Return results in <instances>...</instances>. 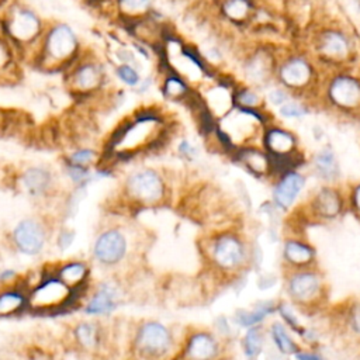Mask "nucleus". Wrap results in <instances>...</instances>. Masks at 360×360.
I'll return each instance as SVG.
<instances>
[{"label": "nucleus", "mask_w": 360, "mask_h": 360, "mask_svg": "<svg viewBox=\"0 0 360 360\" xmlns=\"http://www.w3.org/2000/svg\"><path fill=\"white\" fill-rule=\"evenodd\" d=\"M132 235L127 226L108 225L97 232L91 243L94 263L105 270H117L124 266L132 253Z\"/></svg>", "instance_id": "nucleus-9"}, {"label": "nucleus", "mask_w": 360, "mask_h": 360, "mask_svg": "<svg viewBox=\"0 0 360 360\" xmlns=\"http://www.w3.org/2000/svg\"><path fill=\"white\" fill-rule=\"evenodd\" d=\"M233 159L242 165L252 176L256 177H271L270 158L269 153L253 143L239 146L232 153Z\"/></svg>", "instance_id": "nucleus-25"}, {"label": "nucleus", "mask_w": 360, "mask_h": 360, "mask_svg": "<svg viewBox=\"0 0 360 360\" xmlns=\"http://www.w3.org/2000/svg\"><path fill=\"white\" fill-rule=\"evenodd\" d=\"M101 153L90 146H80L69 152L65 159L63 165L70 166H79V167H94L97 163H100Z\"/></svg>", "instance_id": "nucleus-36"}, {"label": "nucleus", "mask_w": 360, "mask_h": 360, "mask_svg": "<svg viewBox=\"0 0 360 360\" xmlns=\"http://www.w3.org/2000/svg\"><path fill=\"white\" fill-rule=\"evenodd\" d=\"M52 271L77 294L82 291L86 292V287L89 285L91 274L90 264L87 262L77 259L65 260L60 262Z\"/></svg>", "instance_id": "nucleus-26"}, {"label": "nucleus", "mask_w": 360, "mask_h": 360, "mask_svg": "<svg viewBox=\"0 0 360 360\" xmlns=\"http://www.w3.org/2000/svg\"><path fill=\"white\" fill-rule=\"evenodd\" d=\"M347 207L360 219V181H357L347 191Z\"/></svg>", "instance_id": "nucleus-42"}, {"label": "nucleus", "mask_w": 360, "mask_h": 360, "mask_svg": "<svg viewBox=\"0 0 360 360\" xmlns=\"http://www.w3.org/2000/svg\"><path fill=\"white\" fill-rule=\"evenodd\" d=\"M44 17L24 0H6L0 6V34L15 48L20 58L31 60L46 28Z\"/></svg>", "instance_id": "nucleus-3"}, {"label": "nucleus", "mask_w": 360, "mask_h": 360, "mask_svg": "<svg viewBox=\"0 0 360 360\" xmlns=\"http://www.w3.org/2000/svg\"><path fill=\"white\" fill-rule=\"evenodd\" d=\"M73 236H75V235H73L69 229L62 231V232H60V238H59V245H60V248H62V249L68 248V246L72 243Z\"/></svg>", "instance_id": "nucleus-45"}, {"label": "nucleus", "mask_w": 360, "mask_h": 360, "mask_svg": "<svg viewBox=\"0 0 360 360\" xmlns=\"http://www.w3.org/2000/svg\"><path fill=\"white\" fill-rule=\"evenodd\" d=\"M201 255L208 270L226 280L242 276L252 263L250 243L236 228L211 231L201 243Z\"/></svg>", "instance_id": "nucleus-2"}, {"label": "nucleus", "mask_w": 360, "mask_h": 360, "mask_svg": "<svg viewBox=\"0 0 360 360\" xmlns=\"http://www.w3.org/2000/svg\"><path fill=\"white\" fill-rule=\"evenodd\" d=\"M278 114L287 120H298L308 114V107L304 104V101L292 100L291 97L278 107Z\"/></svg>", "instance_id": "nucleus-40"}, {"label": "nucleus", "mask_w": 360, "mask_h": 360, "mask_svg": "<svg viewBox=\"0 0 360 360\" xmlns=\"http://www.w3.org/2000/svg\"><path fill=\"white\" fill-rule=\"evenodd\" d=\"M277 62L278 59L269 48L259 46L249 52L242 62V75L245 83L257 89L266 86L276 75Z\"/></svg>", "instance_id": "nucleus-18"}, {"label": "nucleus", "mask_w": 360, "mask_h": 360, "mask_svg": "<svg viewBox=\"0 0 360 360\" xmlns=\"http://www.w3.org/2000/svg\"><path fill=\"white\" fill-rule=\"evenodd\" d=\"M28 311V288L21 283L0 287V319Z\"/></svg>", "instance_id": "nucleus-27"}, {"label": "nucleus", "mask_w": 360, "mask_h": 360, "mask_svg": "<svg viewBox=\"0 0 360 360\" xmlns=\"http://www.w3.org/2000/svg\"><path fill=\"white\" fill-rule=\"evenodd\" d=\"M49 239L45 222L37 217L20 219L11 231V243L15 250L25 256H37L44 252Z\"/></svg>", "instance_id": "nucleus-17"}, {"label": "nucleus", "mask_w": 360, "mask_h": 360, "mask_svg": "<svg viewBox=\"0 0 360 360\" xmlns=\"http://www.w3.org/2000/svg\"><path fill=\"white\" fill-rule=\"evenodd\" d=\"M18 273L13 269H6L3 271H0V287H7V285H13L20 283L18 281Z\"/></svg>", "instance_id": "nucleus-43"}, {"label": "nucleus", "mask_w": 360, "mask_h": 360, "mask_svg": "<svg viewBox=\"0 0 360 360\" xmlns=\"http://www.w3.org/2000/svg\"><path fill=\"white\" fill-rule=\"evenodd\" d=\"M219 15L232 25H246L253 21L257 11L255 0H219Z\"/></svg>", "instance_id": "nucleus-28"}, {"label": "nucleus", "mask_w": 360, "mask_h": 360, "mask_svg": "<svg viewBox=\"0 0 360 360\" xmlns=\"http://www.w3.org/2000/svg\"><path fill=\"white\" fill-rule=\"evenodd\" d=\"M307 214L315 221H335L349 208L347 193L336 184H322L308 198Z\"/></svg>", "instance_id": "nucleus-15"}, {"label": "nucleus", "mask_w": 360, "mask_h": 360, "mask_svg": "<svg viewBox=\"0 0 360 360\" xmlns=\"http://www.w3.org/2000/svg\"><path fill=\"white\" fill-rule=\"evenodd\" d=\"M226 347V340L217 330L193 328L183 333L172 360H219L228 356Z\"/></svg>", "instance_id": "nucleus-11"}, {"label": "nucleus", "mask_w": 360, "mask_h": 360, "mask_svg": "<svg viewBox=\"0 0 360 360\" xmlns=\"http://www.w3.org/2000/svg\"><path fill=\"white\" fill-rule=\"evenodd\" d=\"M342 326L350 339L360 342V301H354L346 308L342 318Z\"/></svg>", "instance_id": "nucleus-38"}, {"label": "nucleus", "mask_w": 360, "mask_h": 360, "mask_svg": "<svg viewBox=\"0 0 360 360\" xmlns=\"http://www.w3.org/2000/svg\"><path fill=\"white\" fill-rule=\"evenodd\" d=\"M281 260L284 270L304 269L315 266L316 250L315 248L300 236H288L283 242Z\"/></svg>", "instance_id": "nucleus-23"}, {"label": "nucleus", "mask_w": 360, "mask_h": 360, "mask_svg": "<svg viewBox=\"0 0 360 360\" xmlns=\"http://www.w3.org/2000/svg\"><path fill=\"white\" fill-rule=\"evenodd\" d=\"M262 148L270 156H290L300 152L295 134L276 124H269L263 129Z\"/></svg>", "instance_id": "nucleus-22"}, {"label": "nucleus", "mask_w": 360, "mask_h": 360, "mask_svg": "<svg viewBox=\"0 0 360 360\" xmlns=\"http://www.w3.org/2000/svg\"><path fill=\"white\" fill-rule=\"evenodd\" d=\"M264 345H266V332L262 325L248 328L240 340L243 354L246 356L248 360H256L263 353Z\"/></svg>", "instance_id": "nucleus-33"}, {"label": "nucleus", "mask_w": 360, "mask_h": 360, "mask_svg": "<svg viewBox=\"0 0 360 360\" xmlns=\"http://www.w3.org/2000/svg\"><path fill=\"white\" fill-rule=\"evenodd\" d=\"M170 132L166 114L156 105L141 107L122 120L110 135L104 156L128 160L148 153L162 145Z\"/></svg>", "instance_id": "nucleus-1"}, {"label": "nucleus", "mask_w": 360, "mask_h": 360, "mask_svg": "<svg viewBox=\"0 0 360 360\" xmlns=\"http://www.w3.org/2000/svg\"><path fill=\"white\" fill-rule=\"evenodd\" d=\"M276 301H262L249 309H238L233 315V322L240 328H252L262 325L264 319L277 312Z\"/></svg>", "instance_id": "nucleus-31"}, {"label": "nucleus", "mask_w": 360, "mask_h": 360, "mask_svg": "<svg viewBox=\"0 0 360 360\" xmlns=\"http://www.w3.org/2000/svg\"><path fill=\"white\" fill-rule=\"evenodd\" d=\"M260 89L253 87L250 84H236L233 89V104L240 108H263L264 97L259 91Z\"/></svg>", "instance_id": "nucleus-34"}, {"label": "nucleus", "mask_w": 360, "mask_h": 360, "mask_svg": "<svg viewBox=\"0 0 360 360\" xmlns=\"http://www.w3.org/2000/svg\"><path fill=\"white\" fill-rule=\"evenodd\" d=\"M307 184L305 176L298 170H290L274 179L271 200L280 211H290Z\"/></svg>", "instance_id": "nucleus-19"}, {"label": "nucleus", "mask_w": 360, "mask_h": 360, "mask_svg": "<svg viewBox=\"0 0 360 360\" xmlns=\"http://www.w3.org/2000/svg\"><path fill=\"white\" fill-rule=\"evenodd\" d=\"M176 153L187 162H191L197 158L198 155V149L197 146L187 138H181L177 143H176Z\"/></svg>", "instance_id": "nucleus-41"}, {"label": "nucleus", "mask_w": 360, "mask_h": 360, "mask_svg": "<svg viewBox=\"0 0 360 360\" xmlns=\"http://www.w3.org/2000/svg\"><path fill=\"white\" fill-rule=\"evenodd\" d=\"M124 301V288L117 280L105 278L98 281L83 304V314L89 318H104L114 314Z\"/></svg>", "instance_id": "nucleus-16"}, {"label": "nucleus", "mask_w": 360, "mask_h": 360, "mask_svg": "<svg viewBox=\"0 0 360 360\" xmlns=\"http://www.w3.org/2000/svg\"><path fill=\"white\" fill-rule=\"evenodd\" d=\"M284 292L288 301L302 311L319 308L326 300V281L315 266L284 270Z\"/></svg>", "instance_id": "nucleus-8"}, {"label": "nucleus", "mask_w": 360, "mask_h": 360, "mask_svg": "<svg viewBox=\"0 0 360 360\" xmlns=\"http://www.w3.org/2000/svg\"><path fill=\"white\" fill-rule=\"evenodd\" d=\"M159 90L165 100L172 103H186V104H188L190 100L197 93V89L190 82H187L180 75L165 68H160Z\"/></svg>", "instance_id": "nucleus-24"}, {"label": "nucleus", "mask_w": 360, "mask_h": 360, "mask_svg": "<svg viewBox=\"0 0 360 360\" xmlns=\"http://www.w3.org/2000/svg\"><path fill=\"white\" fill-rule=\"evenodd\" d=\"M117 17L125 22L132 24L149 17L155 11V0H111Z\"/></svg>", "instance_id": "nucleus-29"}, {"label": "nucleus", "mask_w": 360, "mask_h": 360, "mask_svg": "<svg viewBox=\"0 0 360 360\" xmlns=\"http://www.w3.org/2000/svg\"><path fill=\"white\" fill-rule=\"evenodd\" d=\"M17 58L20 56L15 48L10 44V41L3 34H0V75H6L11 72V68L15 63Z\"/></svg>", "instance_id": "nucleus-39"}, {"label": "nucleus", "mask_w": 360, "mask_h": 360, "mask_svg": "<svg viewBox=\"0 0 360 360\" xmlns=\"http://www.w3.org/2000/svg\"><path fill=\"white\" fill-rule=\"evenodd\" d=\"M62 75L66 89L77 98L100 96L110 80L105 62L86 48Z\"/></svg>", "instance_id": "nucleus-7"}, {"label": "nucleus", "mask_w": 360, "mask_h": 360, "mask_svg": "<svg viewBox=\"0 0 360 360\" xmlns=\"http://www.w3.org/2000/svg\"><path fill=\"white\" fill-rule=\"evenodd\" d=\"M315 58L328 65H343L353 58L354 45L346 30L339 25H325L314 35Z\"/></svg>", "instance_id": "nucleus-14"}, {"label": "nucleus", "mask_w": 360, "mask_h": 360, "mask_svg": "<svg viewBox=\"0 0 360 360\" xmlns=\"http://www.w3.org/2000/svg\"><path fill=\"white\" fill-rule=\"evenodd\" d=\"M70 332L76 349L84 354H98L107 343L105 329L97 319L79 321L72 326Z\"/></svg>", "instance_id": "nucleus-20"}, {"label": "nucleus", "mask_w": 360, "mask_h": 360, "mask_svg": "<svg viewBox=\"0 0 360 360\" xmlns=\"http://www.w3.org/2000/svg\"><path fill=\"white\" fill-rule=\"evenodd\" d=\"M323 100L345 114L360 112V77L346 70L333 72L323 82Z\"/></svg>", "instance_id": "nucleus-13"}, {"label": "nucleus", "mask_w": 360, "mask_h": 360, "mask_svg": "<svg viewBox=\"0 0 360 360\" xmlns=\"http://www.w3.org/2000/svg\"><path fill=\"white\" fill-rule=\"evenodd\" d=\"M4 1H6V0H0V6H1Z\"/></svg>", "instance_id": "nucleus-47"}, {"label": "nucleus", "mask_w": 360, "mask_h": 360, "mask_svg": "<svg viewBox=\"0 0 360 360\" xmlns=\"http://www.w3.org/2000/svg\"><path fill=\"white\" fill-rule=\"evenodd\" d=\"M141 68L142 66L134 63H114L111 75L124 87L132 89L135 91L145 77Z\"/></svg>", "instance_id": "nucleus-35"}, {"label": "nucleus", "mask_w": 360, "mask_h": 360, "mask_svg": "<svg viewBox=\"0 0 360 360\" xmlns=\"http://www.w3.org/2000/svg\"><path fill=\"white\" fill-rule=\"evenodd\" d=\"M312 169L319 180L326 184H335L339 179V162L332 148L323 146L312 158Z\"/></svg>", "instance_id": "nucleus-30"}, {"label": "nucleus", "mask_w": 360, "mask_h": 360, "mask_svg": "<svg viewBox=\"0 0 360 360\" xmlns=\"http://www.w3.org/2000/svg\"><path fill=\"white\" fill-rule=\"evenodd\" d=\"M24 193L34 200L48 198L55 186V174L45 166H30L18 177Z\"/></svg>", "instance_id": "nucleus-21"}, {"label": "nucleus", "mask_w": 360, "mask_h": 360, "mask_svg": "<svg viewBox=\"0 0 360 360\" xmlns=\"http://www.w3.org/2000/svg\"><path fill=\"white\" fill-rule=\"evenodd\" d=\"M269 335L276 350L281 356H295L301 350V346L292 338L291 330L281 321H273L270 323Z\"/></svg>", "instance_id": "nucleus-32"}, {"label": "nucleus", "mask_w": 360, "mask_h": 360, "mask_svg": "<svg viewBox=\"0 0 360 360\" xmlns=\"http://www.w3.org/2000/svg\"><path fill=\"white\" fill-rule=\"evenodd\" d=\"M180 339L174 330L158 319L139 321L129 338V352L136 360H172Z\"/></svg>", "instance_id": "nucleus-6"}, {"label": "nucleus", "mask_w": 360, "mask_h": 360, "mask_svg": "<svg viewBox=\"0 0 360 360\" xmlns=\"http://www.w3.org/2000/svg\"><path fill=\"white\" fill-rule=\"evenodd\" d=\"M219 360H233V359L231 357V354H228V356H225V357H222V359H219Z\"/></svg>", "instance_id": "nucleus-46"}, {"label": "nucleus", "mask_w": 360, "mask_h": 360, "mask_svg": "<svg viewBox=\"0 0 360 360\" xmlns=\"http://www.w3.org/2000/svg\"><path fill=\"white\" fill-rule=\"evenodd\" d=\"M84 46L76 30L65 21L46 24L31 63L45 72H65L83 52Z\"/></svg>", "instance_id": "nucleus-4"}, {"label": "nucleus", "mask_w": 360, "mask_h": 360, "mask_svg": "<svg viewBox=\"0 0 360 360\" xmlns=\"http://www.w3.org/2000/svg\"><path fill=\"white\" fill-rule=\"evenodd\" d=\"M77 292L65 284L52 270L42 273L38 281L28 288V311L52 314L66 309Z\"/></svg>", "instance_id": "nucleus-10"}, {"label": "nucleus", "mask_w": 360, "mask_h": 360, "mask_svg": "<svg viewBox=\"0 0 360 360\" xmlns=\"http://www.w3.org/2000/svg\"><path fill=\"white\" fill-rule=\"evenodd\" d=\"M274 77L277 83L292 96H302L316 87L318 72L309 56L304 53H291L278 59Z\"/></svg>", "instance_id": "nucleus-12"}, {"label": "nucleus", "mask_w": 360, "mask_h": 360, "mask_svg": "<svg viewBox=\"0 0 360 360\" xmlns=\"http://www.w3.org/2000/svg\"><path fill=\"white\" fill-rule=\"evenodd\" d=\"M169 183L156 167L142 166L129 172L121 184L120 195L132 208H159L169 200Z\"/></svg>", "instance_id": "nucleus-5"}, {"label": "nucleus", "mask_w": 360, "mask_h": 360, "mask_svg": "<svg viewBox=\"0 0 360 360\" xmlns=\"http://www.w3.org/2000/svg\"><path fill=\"white\" fill-rule=\"evenodd\" d=\"M295 360H325L318 352H312V350H300L295 356Z\"/></svg>", "instance_id": "nucleus-44"}, {"label": "nucleus", "mask_w": 360, "mask_h": 360, "mask_svg": "<svg viewBox=\"0 0 360 360\" xmlns=\"http://www.w3.org/2000/svg\"><path fill=\"white\" fill-rule=\"evenodd\" d=\"M297 308L290 302V301H278L277 304V314L281 318V322L295 335L302 336L307 326L301 323L298 315H297Z\"/></svg>", "instance_id": "nucleus-37"}]
</instances>
